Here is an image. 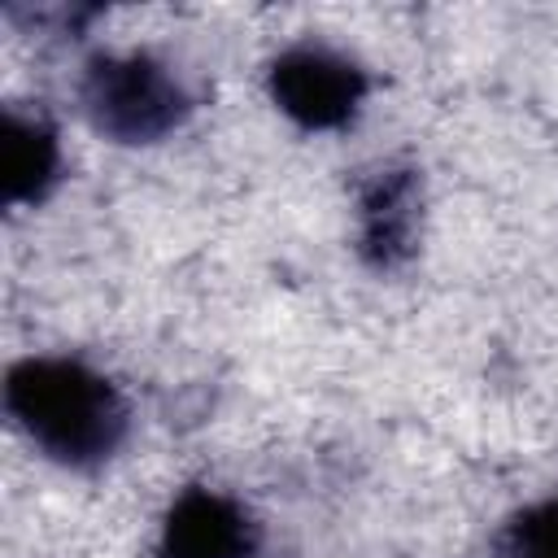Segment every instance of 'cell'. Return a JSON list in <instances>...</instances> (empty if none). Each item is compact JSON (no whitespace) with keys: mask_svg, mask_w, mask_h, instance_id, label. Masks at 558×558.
Here are the masks:
<instances>
[{"mask_svg":"<svg viewBox=\"0 0 558 558\" xmlns=\"http://www.w3.org/2000/svg\"><path fill=\"white\" fill-rule=\"evenodd\" d=\"M61 179V144L44 118L4 109L0 122V183L9 205H39Z\"/></svg>","mask_w":558,"mask_h":558,"instance_id":"6","label":"cell"},{"mask_svg":"<svg viewBox=\"0 0 558 558\" xmlns=\"http://www.w3.org/2000/svg\"><path fill=\"white\" fill-rule=\"evenodd\" d=\"M4 410L61 466H96L126 436L118 388L74 357H22L4 375Z\"/></svg>","mask_w":558,"mask_h":558,"instance_id":"1","label":"cell"},{"mask_svg":"<svg viewBox=\"0 0 558 558\" xmlns=\"http://www.w3.org/2000/svg\"><path fill=\"white\" fill-rule=\"evenodd\" d=\"M266 87H270V100L279 105V113H288L296 126L336 131L362 109L371 83H366L362 65L340 57L336 48L296 44L270 61Z\"/></svg>","mask_w":558,"mask_h":558,"instance_id":"3","label":"cell"},{"mask_svg":"<svg viewBox=\"0 0 558 558\" xmlns=\"http://www.w3.org/2000/svg\"><path fill=\"white\" fill-rule=\"evenodd\" d=\"M418 235V179L414 170H384L362 196V257L379 270L401 266Z\"/></svg>","mask_w":558,"mask_h":558,"instance_id":"5","label":"cell"},{"mask_svg":"<svg viewBox=\"0 0 558 558\" xmlns=\"http://www.w3.org/2000/svg\"><path fill=\"white\" fill-rule=\"evenodd\" d=\"M257 545L253 519L214 488H187L161 523L157 558H248Z\"/></svg>","mask_w":558,"mask_h":558,"instance_id":"4","label":"cell"},{"mask_svg":"<svg viewBox=\"0 0 558 558\" xmlns=\"http://www.w3.org/2000/svg\"><path fill=\"white\" fill-rule=\"evenodd\" d=\"M83 109L92 126L118 144H157L187 118L192 100L166 61L122 52L92 57L83 74Z\"/></svg>","mask_w":558,"mask_h":558,"instance_id":"2","label":"cell"},{"mask_svg":"<svg viewBox=\"0 0 558 558\" xmlns=\"http://www.w3.org/2000/svg\"><path fill=\"white\" fill-rule=\"evenodd\" d=\"M501 554L506 558H558V497L514 514L501 536Z\"/></svg>","mask_w":558,"mask_h":558,"instance_id":"7","label":"cell"}]
</instances>
